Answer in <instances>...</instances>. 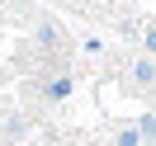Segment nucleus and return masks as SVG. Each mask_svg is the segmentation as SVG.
<instances>
[{"label":"nucleus","instance_id":"nucleus-6","mask_svg":"<svg viewBox=\"0 0 156 146\" xmlns=\"http://www.w3.org/2000/svg\"><path fill=\"white\" fill-rule=\"evenodd\" d=\"M114 146H142L137 127H118V132H114Z\"/></svg>","mask_w":156,"mask_h":146},{"label":"nucleus","instance_id":"nucleus-1","mask_svg":"<svg viewBox=\"0 0 156 146\" xmlns=\"http://www.w3.org/2000/svg\"><path fill=\"white\" fill-rule=\"evenodd\" d=\"M33 38H38V47H43V52H66V47H71L66 29H62L57 19H38V29H33Z\"/></svg>","mask_w":156,"mask_h":146},{"label":"nucleus","instance_id":"nucleus-5","mask_svg":"<svg viewBox=\"0 0 156 146\" xmlns=\"http://www.w3.org/2000/svg\"><path fill=\"white\" fill-rule=\"evenodd\" d=\"M137 137L156 146V113H142V118H137Z\"/></svg>","mask_w":156,"mask_h":146},{"label":"nucleus","instance_id":"nucleus-7","mask_svg":"<svg viewBox=\"0 0 156 146\" xmlns=\"http://www.w3.org/2000/svg\"><path fill=\"white\" fill-rule=\"evenodd\" d=\"M142 47H147V57L156 61V24H151V29H147V38H142Z\"/></svg>","mask_w":156,"mask_h":146},{"label":"nucleus","instance_id":"nucleus-4","mask_svg":"<svg viewBox=\"0 0 156 146\" xmlns=\"http://www.w3.org/2000/svg\"><path fill=\"white\" fill-rule=\"evenodd\" d=\"M66 94H71V76H52V80H43V99H48V104H62Z\"/></svg>","mask_w":156,"mask_h":146},{"label":"nucleus","instance_id":"nucleus-2","mask_svg":"<svg viewBox=\"0 0 156 146\" xmlns=\"http://www.w3.org/2000/svg\"><path fill=\"white\" fill-rule=\"evenodd\" d=\"M128 80H133L137 90H151V85H156V61H151V57H137L133 66H128Z\"/></svg>","mask_w":156,"mask_h":146},{"label":"nucleus","instance_id":"nucleus-3","mask_svg":"<svg viewBox=\"0 0 156 146\" xmlns=\"http://www.w3.org/2000/svg\"><path fill=\"white\" fill-rule=\"evenodd\" d=\"M29 132H33V118L29 113H10L5 118V141H24Z\"/></svg>","mask_w":156,"mask_h":146}]
</instances>
